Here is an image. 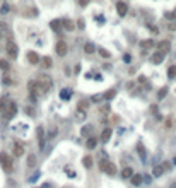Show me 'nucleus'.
<instances>
[{"instance_id":"1","label":"nucleus","mask_w":176,"mask_h":188,"mask_svg":"<svg viewBox=\"0 0 176 188\" xmlns=\"http://www.w3.org/2000/svg\"><path fill=\"white\" fill-rule=\"evenodd\" d=\"M99 168H101V171H104V173H108L109 176H113V175H116V166L113 164V162H109V161H106V159H103V161H99Z\"/></svg>"},{"instance_id":"2","label":"nucleus","mask_w":176,"mask_h":188,"mask_svg":"<svg viewBox=\"0 0 176 188\" xmlns=\"http://www.w3.org/2000/svg\"><path fill=\"white\" fill-rule=\"evenodd\" d=\"M0 166H2L7 173H10L12 171V157L5 152H0Z\"/></svg>"},{"instance_id":"3","label":"nucleus","mask_w":176,"mask_h":188,"mask_svg":"<svg viewBox=\"0 0 176 188\" xmlns=\"http://www.w3.org/2000/svg\"><path fill=\"white\" fill-rule=\"evenodd\" d=\"M55 52H57L58 57H65L68 53V45L63 39H60V41H57V45H55Z\"/></svg>"},{"instance_id":"4","label":"nucleus","mask_w":176,"mask_h":188,"mask_svg":"<svg viewBox=\"0 0 176 188\" xmlns=\"http://www.w3.org/2000/svg\"><path fill=\"white\" fill-rule=\"evenodd\" d=\"M5 52H7V55H9L10 58H17V52H19V50H17V45L12 41V39H9V41H7Z\"/></svg>"},{"instance_id":"5","label":"nucleus","mask_w":176,"mask_h":188,"mask_svg":"<svg viewBox=\"0 0 176 188\" xmlns=\"http://www.w3.org/2000/svg\"><path fill=\"white\" fill-rule=\"evenodd\" d=\"M16 113H17L16 103H9V104H7V108H5V111H3V116H5V118H14V116H16Z\"/></svg>"},{"instance_id":"6","label":"nucleus","mask_w":176,"mask_h":188,"mask_svg":"<svg viewBox=\"0 0 176 188\" xmlns=\"http://www.w3.org/2000/svg\"><path fill=\"white\" fill-rule=\"evenodd\" d=\"M169 50H171V43L168 41V39H163V41L157 43V52L166 55V53H169Z\"/></svg>"},{"instance_id":"7","label":"nucleus","mask_w":176,"mask_h":188,"mask_svg":"<svg viewBox=\"0 0 176 188\" xmlns=\"http://www.w3.org/2000/svg\"><path fill=\"white\" fill-rule=\"evenodd\" d=\"M116 12H118L120 17H125L128 14V5L125 2H118V3H116Z\"/></svg>"},{"instance_id":"8","label":"nucleus","mask_w":176,"mask_h":188,"mask_svg":"<svg viewBox=\"0 0 176 188\" xmlns=\"http://www.w3.org/2000/svg\"><path fill=\"white\" fill-rule=\"evenodd\" d=\"M164 53H161V52H156V53H152V57H151V62L154 65H159V63H163V60H164Z\"/></svg>"},{"instance_id":"9","label":"nucleus","mask_w":176,"mask_h":188,"mask_svg":"<svg viewBox=\"0 0 176 188\" xmlns=\"http://www.w3.org/2000/svg\"><path fill=\"white\" fill-rule=\"evenodd\" d=\"M28 62L33 63V65H36V63L41 62V58H39V55L36 52H28Z\"/></svg>"},{"instance_id":"10","label":"nucleus","mask_w":176,"mask_h":188,"mask_svg":"<svg viewBox=\"0 0 176 188\" xmlns=\"http://www.w3.org/2000/svg\"><path fill=\"white\" fill-rule=\"evenodd\" d=\"M111 135H113V130L111 128H104V130H103V133H101V140H103V142H108V140L111 139Z\"/></svg>"},{"instance_id":"11","label":"nucleus","mask_w":176,"mask_h":188,"mask_svg":"<svg viewBox=\"0 0 176 188\" xmlns=\"http://www.w3.org/2000/svg\"><path fill=\"white\" fill-rule=\"evenodd\" d=\"M14 154H16V157H21L24 154V147H23V144H19V142H16L14 144Z\"/></svg>"},{"instance_id":"12","label":"nucleus","mask_w":176,"mask_h":188,"mask_svg":"<svg viewBox=\"0 0 176 188\" xmlns=\"http://www.w3.org/2000/svg\"><path fill=\"white\" fill-rule=\"evenodd\" d=\"M62 24H63V29L65 31H74L77 27V24L74 22V21H62Z\"/></svg>"},{"instance_id":"13","label":"nucleus","mask_w":176,"mask_h":188,"mask_svg":"<svg viewBox=\"0 0 176 188\" xmlns=\"http://www.w3.org/2000/svg\"><path fill=\"white\" fill-rule=\"evenodd\" d=\"M163 173H164V166L163 164H157V166L152 168V176H156V178H159Z\"/></svg>"},{"instance_id":"14","label":"nucleus","mask_w":176,"mask_h":188,"mask_svg":"<svg viewBox=\"0 0 176 188\" xmlns=\"http://www.w3.org/2000/svg\"><path fill=\"white\" fill-rule=\"evenodd\" d=\"M96 146H98V137H89L86 142V147L87 149H96Z\"/></svg>"},{"instance_id":"15","label":"nucleus","mask_w":176,"mask_h":188,"mask_svg":"<svg viewBox=\"0 0 176 188\" xmlns=\"http://www.w3.org/2000/svg\"><path fill=\"white\" fill-rule=\"evenodd\" d=\"M72 94H74V92H72V89H62V92H60V97H62V99H63V101H68V99H70V97H72Z\"/></svg>"},{"instance_id":"16","label":"nucleus","mask_w":176,"mask_h":188,"mask_svg":"<svg viewBox=\"0 0 176 188\" xmlns=\"http://www.w3.org/2000/svg\"><path fill=\"white\" fill-rule=\"evenodd\" d=\"M41 65H43V68H51V67H53V60H51L50 57H43V58H41Z\"/></svg>"},{"instance_id":"17","label":"nucleus","mask_w":176,"mask_h":188,"mask_svg":"<svg viewBox=\"0 0 176 188\" xmlns=\"http://www.w3.org/2000/svg\"><path fill=\"white\" fill-rule=\"evenodd\" d=\"M84 52H86L87 55H93V53H96V46H94L93 43H86V45H84Z\"/></svg>"},{"instance_id":"18","label":"nucleus","mask_w":176,"mask_h":188,"mask_svg":"<svg viewBox=\"0 0 176 188\" xmlns=\"http://www.w3.org/2000/svg\"><path fill=\"white\" fill-rule=\"evenodd\" d=\"M142 180H144V178H142V175H135V173H133V176L130 178V181H132V185H133V186H138L142 183Z\"/></svg>"},{"instance_id":"19","label":"nucleus","mask_w":176,"mask_h":188,"mask_svg":"<svg viewBox=\"0 0 176 188\" xmlns=\"http://www.w3.org/2000/svg\"><path fill=\"white\" fill-rule=\"evenodd\" d=\"M36 133H38V139H39V147L43 149V146H45V142H43V135H45V130H43L41 126H38V128H36Z\"/></svg>"},{"instance_id":"20","label":"nucleus","mask_w":176,"mask_h":188,"mask_svg":"<svg viewBox=\"0 0 176 188\" xmlns=\"http://www.w3.org/2000/svg\"><path fill=\"white\" fill-rule=\"evenodd\" d=\"M122 176H123V178H132V176H133V169H132L130 166H127V168H123V171H122Z\"/></svg>"},{"instance_id":"21","label":"nucleus","mask_w":176,"mask_h":188,"mask_svg":"<svg viewBox=\"0 0 176 188\" xmlns=\"http://www.w3.org/2000/svg\"><path fill=\"white\" fill-rule=\"evenodd\" d=\"M82 164H84V168L91 169V168H93V157H91V156H86V157L82 159Z\"/></svg>"},{"instance_id":"22","label":"nucleus","mask_w":176,"mask_h":188,"mask_svg":"<svg viewBox=\"0 0 176 188\" xmlns=\"http://www.w3.org/2000/svg\"><path fill=\"white\" fill-rule=\"evenodd\" d=\"M98 53H99V57H103V58H106V60L111 58V53H109L106 48H98Z\"/></svg>"},{"instance_id":"23","label":"nucleus","mask_w":176,"mask_h":188,"mask_svg":"<svg viewBox=\"0 0 176 188\" xmlns=\"http://www.w3.org/2000/svg\"><path fill=\"white\" fill-rule=\"evenodd\" d=\"M140 46H142L144 50L152 48V46H154V39H145V41H142V43H140Z\"/></svg>"},{"instance_id":"24","label":"nucleus","mask_w":176,"mask_h":188,"mask_svg":"<svg viewBox=\"0 0 176 188\" xmlns=\"http://www.w3.org/2000/svg\"><path fill=\"white\" fill-rule=\"evenodd\" d=\"M115 96H116V89H108V91L104 92V96H103V97H104V99H113Z\"/></svg>"},{"instance_id":"25","label":"nucleus","mask_w":176,"mask_h":188,"mask_svg":"<svg viewBox=\"0 0 176 188\" xmlns=\"http://www.w3.org/2000/svg\"><path fill=\"white\" fill-rule=\"evenodd\" d=\"M28 166H29V168H34V166H36V156H34V154H29V156H28Z\"/></svg>"},{"instance_id":"26","label":"nucleus","mask_w":176,"mask_h":188,"mask_svg":"<svg viewBox=\"0 0 176 188\" xmlns=\"http://www.w3.org/2000/svg\"><path fill=\"white\" fill-rule=\"evenodd\" d=\"M168 77H169V79L176 77V65H171V67L168 68Z\"/></svg>"},{"instance_id":"27","label":"nucleus","mask_w":176,"mask_h":188,"mask_svg":"<svg viewBox=\"0 0 176 188\" xmlns=\"http://www.w3.org/2000/svg\"><path fill=\"white\" fill-rule=\"evenodd\" d=\"M87 106H89V101H79V104H77V108H79L80 111H86L87 110Z\"/></svg>"},{"instance_id":"28","label":"nucleus","mask_w":176,"mask_h":188,"mask_svg":"<svg viewBox=\"0 0 176 188\" xmlns=\"http://www.w3.org/2000/svg\"><path fill=\"white\" fill-rule=\"evenodd\" d=\"M0 70H9V62L7 60H0Z\"/></svg>"},{"instance_id":"29","label":"nucleus","mask_w":176,"mask_h":188,"mask_svg":"<svg viewBox=\"0 0 176 188\" xmlns=\"http://www.w3.org/2000/svg\"><path fill=\"white\" fill-rule=\"evenodd\" d=\"M137 151L140 152L142 159H145V151H144V146H142V144H138V146H137Z\"/></svg>"},{"instance_id":"30","label":"nucleus","mask_w":176,"mask_h":188,"mask_svg":"<svg viewBox=\"0 0 176 188\" xmlns=\"http://www.w3.org/2000/svg\"><path fill=\"white\" fill-rule=\"evenodd\" d=\"M166 94H168V87H163V89L159 91V94H157V97H159V99H163V97L166 96Z\"/></svg>"},{"instance_id":"31","label":"nucleus","mask_w":176,"mask_h":188,"mask_svg":"<svg viewBox=\"0 0 176 188\" xmlns=\"http://www.w3.org/2000/svg\"><path fill=\"white\" fill-rule=\"evenodd\" d=\"M9 10H10V7L7 5V3H3L2 9H0V12H2V14H9Z\"/></svg>"},{"instance_id":"32","label":"nucleus","mask_w":176,"mask_h":188,"mask_svg":"<svg viewBox=\"0 0 176 188\" xmlns=\"http://www.w3.org/2000/svg\"><path fill=\"white\" fill-rule=\"evenodd\" d=\"M2 82H3L5 86H12V84H14V82H12V79H10V77H3V79H2Z\"/></svg>"},{"instance_id":"33","label":"nucleus","mask_w":176,"mask_h":188,"mask_svg":"<svg viewBox=\"0 0 176 188\" xmlns=\"http://www.w3.org/2000/svg\"><path fill=\"white\" fill-rule=\"evenodd\" d=\"M84 26H86L84 19H79V21H77V27H79V29H84Z\"/></svg>"},{"instance_id":"34","label":"nucleus","mask_w":176,"mask_h":188,"mask_svg":"<svg viewBox=\"0 0 176 188\" xmlns=\"http://www.w3.org/2000/svg\"><path fill=\"white\" fill-rule=\"evenodd\" d=\"M166 17H168V19H176V10H173V12H168Z\"/></svg>"},{"instance_id":"35","label":"nucleus","mask_w":176,"mask_h":188,"mask_svg":"<svg viewBox=\"0 0 176 188\" xmlns=\"http://www.w3.org/2000/svg\"><path fill=\"white\" fill-rule=\"evenodd\" d=\"M89 2H91V0H79V5L80 7H86V5H89Z\"/></svg>"},{"instance_id":"36","label":"nucleus","mask_w":176,"mask_h":188,"mask_svg":"<svg viewBox=\"0 0 176 188\" xmlns=\"http://www.w3.org/2000/svg\"><path fill=\"white\" fill-rule=\"evenodd\" d=\"M168 29H169V31H176V22H171L169 26H168Z\"/></svg>"},{"instance_id":"37","label":"nucleus","mask_w":176,"mask_h":188,"mask_svg":"<svg viewBox=\"0 0 176 188\" xmlns=\"http://www.w3.org/2000/svg\"><path fill=\"white\" fill-rule=\"evenodd\" d=\"M26 113H28V115H31V116H33V115H34V110H33L31 106H28V110H26Z\"/></svg>"},{"instance_id":"38","label":"nucleus","mask_w":176,"mask_h":188,"mask_svg":"<svg viewBox=\"0 0 176 188\" xmlns=\"http://www.w3.org/2000/svg\"><path fill=\"white\" fill-rule=\"evenodd\" d=\"M91 132V126H86V128H82V135L84 133H89Z\"/></svg>"}]
</instances>
